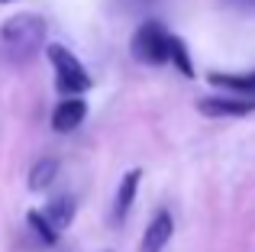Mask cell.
Masks as SVG:
<instances>
[{
  "label": "cell",
  "mask_w": 255,
  "mask_h": 252,
  "mask_svg": "<svg viewBox=\"0 0 255 252\" xmlns=\"http://www.w3.org/2000/svg\"><path fill=\"white\" fill-rule=\"evenodd\" d=\"M26 223H29V230L39 236L42 246H55V243H58V233L49 227V220L42 217V210H29V214H26Z\"/></svg>",
  "instance_id": "cell-12"
},
{
  "label": "cell",
  "mask_w": 255,
  "mask_h": 252,
  "mask_svg": "<svg viewBox=\"0 0 255 252\" xmlns=\"http://www.w3.org/2000/svg\"><path fill=\"white\" fill-rule=\"evenodd\" d=\"M49 23L32 10H19L0 23V49L13 65H26L45 49Z\"/></svg>",
  "instance_id": "cell-1"
},
{
  "label": "cell",
  "mask_w": 255,
  "mask_h": 252,
  "mask_svg": "<svg viewBox=\"0 0 255 252\" xmlns=\"http://www.w3.org/2000/svg\"><path fill=\"white\" fill-rule=\"evenodd\" d=\"M207 81L233 94H243L246 101H255V71H210Z\"/></svg>",
  "instance_id": "cell-7"
},
{
  "label": "cell",
  "mask_w": 255,
  "mask_h": 252,
  "mask_svg": "<svg viewBox=\"0 0 255 252\" xmlns=\"http://www.w3.org/2000/svg\"><path fill=\"white\" fill-rule=\"evenodd\" d=\"M168 36L158 19H145L139 23V29L132 32V58L139 65H149V68H158V65H168Z\"/></svg>",
  "instance_id": "cell-3"
},
{
  "label": "cell",
  "mask_w": 255,
  "mask_h": 252,
  "mask_svg": "<svg viewBox=\"0 0 255 252\" xmlns=\"http://www.w3.org/2000/svg\"><path fill=\"white\" fill-rule=\"evenodd\" d=\"M107 252H110V249H107Z\"/></svg>",
  "instance_id": "cell-14"
},
{
  "label": "cell",
  "mask_w": 255,
  "mask_h": 252,
  "mask_svg": "<svg viewBox=\"0 0 255 252\" xmlns=\"http://www.w3.org/2000/svg\"><path fill=\"white\" fill-rule=\"evenodd\" d=\"M139 181H142V168H129L123 175V181L117 188V201H113V220H123L129 214L132 201H136V191H139Z\"/></svg>",
  "instance_id": "cell-9"
},
{
  "label": "cell",
  "mask_w": 255,
  "mask_h": 252,
  "mask_svg": "<svg viewBox=\"0 0 255 252\" xmlns=\"http://www.w3.org/2000/svg\"><path fill=\"white\" fill-rule=\"evenodd\" d=\"M58 178V158H52V155H45V158H39L36 165L29 168V178H26V184H29V191H45V188H52V181Z\"/></svg>",
  "instance_id": "cell-10"
},
{
  "label": "cell",
  "mask_w": 255,
  "mask_h": 252,
  "mask_svg": "<svg viewBox=\"0 0 255 252\" xmlns=\"http://www.w3.org/2000/svg\"><path fill=\"white\" fill-rule=\"evenodd\" d=\"M87 117L84 97H65L55 110H52V129L55 132H75Z\"/></svg>",
  "instance_id": "cell-6"
},
{
  "label": "cell",
  "mask_w": 255,
  "mask_h": 252,
  "mask_svg": "<svg viewBox=\"0 0 255 252\" xmlns=\"http://www.w3.org/2000/svg\"><path fill=\"white\" fill-rule=\"evenodd\" d=\"M75 214H78V204H75V197H68V194L52 197V201L45 204V210H42V217L49 220V227L55 230V233L68 230L71 223H75Z\"/></svg>",
  "instance_id": "cell-8"
},
{
  "label": "cell",
  "mask_w": 255,
  "mask_h": 252,
  "mask_svg": "<svg viewBox=\"0 0 255 252\" xmlns=\"http://www.w3.org/2000/svg\"><path fill=\"white\" fill-rule=\"evenodd\" d=\"M197 114L210 117V120H239V117L255 114V101H246V97H200L197 101Z\"/></svg>",
  "instance_id": "cell-4"
},
{
  "label": "cell",
  "mask_w": 255,
  "mask_h": 252,
  "mask_svg": "<svg viewBox=\"0 0 255 252\" xmlns=\"http://www.w3.org/2000/svg\"><path fill=\"white\" fill-rule=\"evenodd\" d=\"M174 236V217L168 214V210H158L155 217L149 220V227H145L142 233V252H165V246L171 243Z\"/></svg>",
  "instance_id": "cell-5"
},
{
  "label": "cell",
  "mask_w": 255,
  "mask_h": 252,
  "mask_svg": "<svg viewBox=\"0 0 255 252\" xmlns=\"http://www.w3.org/2000/svg\"><path fill=\"white\" fill-rule=\"evenodd\" d=\"M168 62H171L184 78H194V75H197V68H194V58H191V52H187V45H184V39H181V36H168Z\"/></svg>",
  "instance_id": "cell-11"
},
{
  "label": "cell",
  "mask_w": 255,
  "mask_h": 252,
  "mask_svg": "<svg viewBox=\"0 0 255 252\" xmlns=\"http://www.w3.org/2000/svg\"><path fill=\"white\" fill-rule=\"evenodd\" d=\"M0 3H10V0H0Z\"/></svg>",
  "instance_id": "cell-13"
},
{
  "label": "cell",
  "mask_w": 255,
  "mask_h": 252,
  "mask_svg": "<svg viewBox=\"0 0 255 252\" xmlns=\"http://www.w3.org/2000/svg\"><path fill=\"white\" fill-rule=\"evenodd\" d=\"M45 55H49L52 71H55V88L62 91L65 97H78V94H84V91L94 88V81H91V75H87V68L81 65V58L71 49H65L62 42H49L45 45Z\"/></svg>",
  "instance_id": "cell-2"
}]
</instances>
